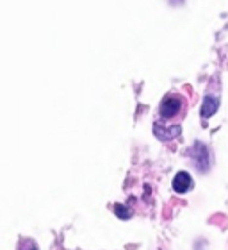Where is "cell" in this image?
<instances>
[{"mask_svg": "<svg viewBox=\"0 0 228 250\" xmlns=\"http://www.w3.org/2000/svg\"><path fill=\"white\" fill-rule=\"evenodd\" d=\"M192 188V179L187 172H178L173 179V189L176 193H186Z\"/></svg>", "mask_w": 228, "mask_h": 250, "instance_id": "cell-2", "label": "cell"}, {"mask_svg": "<svg viewBox=\"0 0 228 250\" xmlns=\"http://www.w3.org/2000/svg\"><path fill=\"white\" fill-rule=\"evenodd\" d=\"M114 213L118 214L121 220H129L130 216H132V211H130V209H125L121 204H116V206H114Z\"/></svg>", "mask_w": 228, "mask_h": 250, "instance_id": "cell-4", "label": "cell"}, {"mask_svg": "<svg viewBox=\"0 0 228 250\" xmlns=\"http://www.w3.org/2000/svg\"><path fill=\"white\" fill-rule=\"evenodd\" d=\"M218 105H219V100L207 95L205 99H203V104H202V116L203 118H209V116H212L216 111H218Z\"/></svg>", "mask_w": 228, "mask_h": 250, "instance_id": "cell-3", "label": "cell"}, {"mask_svg": "<svg viewBox=\"0 0 228 250\" xmlns=\"http://www.w3.org/2000/svg\"><path fill=\"white\" fill-rule=\"evenodd\" d=\"M186 109V100L178 93H168L161 102L159 115L162 120H173L176 116H180Z\"/></svg>", "mask_w": 228, "mask_h": 250, "instance_id": "cell-1", "label": "cell"}]
</instances>
